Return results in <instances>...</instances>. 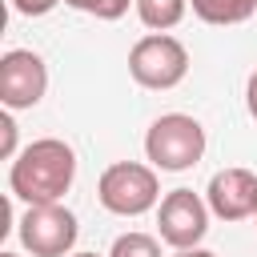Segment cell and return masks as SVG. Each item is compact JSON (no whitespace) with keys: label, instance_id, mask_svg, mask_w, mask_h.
Segmentation results:
<instances>
[{"label":"cell","instance_id":"6da1fadb","mask_svg":"<svg viewBox=\"0 0 257 257\" xmlns=\"http://www.w3.org/2000/svg\"><path fill=\"white\" fill-rule=\"evenodd\" d=\"M72 181H76V153L60 137H40L24 145L8 169V193L24 205L60 201L72 189Z\"/></svg>","mask_w":257,"mask_h":257},{"label":"cell","instance_id":"7a4b0ae2","mask_svg":"<svg viewBox=\"0 0 257 257\" xmlns=\"http://www.w3.org/2000/svg\"><path fill=\"white\" fill-rule=\"evenodd\" d=\"M145 157L161 173H185L205 157V128L189 112H165L145 133Z\"/></svg>","mask_w":257,"mask_h":257},{"label":"cell","instance_id":"3957f363","mask_svg":"<svg viewBox=\"0 0 257 257\" xmlns=\"http://www.w3.org/2000/svg\"><path fill=\"white\" fill-rule=\"evenodd\" d=\"M96 201L116 217H141L161 205V181L153 165L141 161H116L96 181Z\"/></svg>","mask_w":257,"mask_h":257},{"label":"cell","instance_id":"277c9868","mask_svg":"<svg viewBox=\"0 0 257 257\" xmlns=\"http://www.w3.org/2000/svg\"><path fill=\"white\" fill-rule=\"evenodd\" d=\"M128 76L153 92L177 88L189 76V48L169 32H149L128 48Z\"/></svg>","mask_w":257,"mask_h":257},{"label":"cell","instance_id":"5b68a950","mask_svg":"<svg viewBox=\"0 0 257 257\" xmlns=\"http://www.w3.org/2000/svg\"><path fill=\"white\" fill-rule=\"evenodd\" d=\"M16 237L32 257H68L76 237H80V225H76L72 209H64L60 201H48V205H28L24 209V217L16 225Z\"/></svg>","mask_w":257,"mask_h":257},{"label":"cell","instance_id":"8992f818","mask_svg":"<svg viewBox=\"0 0 257 257\" xmlns=\"http://www.w3.org/2000/svg\"><path fill=\"white\" fill-rule=\"evenodd\" d=\"M157 229L161 241L173 249H193L209 233V201H201L193 189H173L157 205Z\"/></svg>","mask_w":257,"mask_h":257},{"label":"cell","instance_id":"52a82bcc","mask_svg":"<svg viewBox=\"0 0 257 257\" xmlns=\"http://www.w3.org/2000/svg\"><path fill=\"white\" fill-rule=\"evenodd\" d=\"M48 92V64L32 48H8L0 56V100L8 112L40 104Z\"/></svg>","mask_w":257,"mask_h":257},{"label":"cell","instance_id":"ba28073f","mask_svg":"<svg viewBox=\"0 0 257 257\" xmlns=\"http://www.w3.org/2000/svg\"><path fill=\"white\" fill-rule=\"evenodd\" d=\"M209 213L221 221H245L257 213V173L249 169H221L209 177L205 189Z\"/></svg>","mask_w":257,"mask_h":257},{"label":"cell","instance_id":"9c48e42d","mask_svg":"<svg viewBox=\"0 0 257 257\" xmlns=\"http://www.w3.org/2000/svg\"><path fill=\"white\" fill-rule=\"evenodd\" d=\"M189 8H193L197 20L229 28V24H245L257 12V0H189Z\"/></svg>","mask_w":257,"mask_h":257},{"label":"cell","instance_id":"30bf717a","mask_svg":"<svg viewBox=\"0 0 257 257\" xmlns=\"http://www.w3.org/2000/svg\"><path fill=\"white\" fill-rule=\"evenodd\" d=\"M185 12H189V0H137V16H141V24L153 28V32L177 28V24L185 20Z\"/></svg>","mask_w":257,"mask_h":257},{"label":"cell","instance_id":"8fae6325","mask_svg":"<svg viewBox=\"0 0 257 257\" xmlns=\"http://www.w3.org/2000/svg\"><path fill=\"white\" fill-rule=\"evenodd\" d=\"M108 257H161V241L153 233H120L108 249Z\"/></svg>","mask_w":257,"mask_h":257},{"label":"cell","instance_id":"7c38bea8","mask_svg":"<svg viewBox=\"0 0 257 257\" xmlns=\"http://www.w3.org/2000/svg\"><path fill=\"white\" fill-rule=\"evenodd\" d=\"M64 4L76 12H88L96 20H120L128 12V4H137V0H64Z\"/></svg>","mask_w":257,"mask_h":257},{"label":"cell","instance_id":"4fadbf2b","mask_svg":"<svg viewBox=\"0 0 257 257\" xmlns=\"http://www.w3.org/2000/svg\"><path fill=\"white\" fill-rule=\"evenodd\" d=\"M12 4V12H20V16H48L56 4H64V0H8Z\"/></svg>","mask_w":257,"mask_h":257},{"label":"cell","instance_id":"5bb4252c","mask_svg":"<svg viewBox=\"0 0 257 257\" xmlns=\"http://www.w3.org/2000/svg\"><path fill=\"white\" fill-rule=\"evenodd\" d=\"M0 128H4V145H0V153L12 161V157H16V124H12V116H8V112L0 116Z\"/></svg>","mask_w":257,"mask_h":257},{"label":"cell","instance_id":"9a60e30c","mask_svg":"<svg viewBox=\"0 0 257 257\" xmlns=\"http://www.w3.org/2000/svg\"><path fill=\"white\" fill-rule=\"evenodd\" d=\"M245 108H249V116L257 120V68H253V76H249V84H245Z\"/></svg>","mask_w":257,"mask_h":257},{"label":"cell","instance_id":"2e32d148","mask_svg":"<svg viewBox=\"0 0 257 257\" xmlns=\"http://www.w3.org/2000/svg\"><path fill=\"white\" fill-rule=\"evenodd\" d=\"M173 257H217L213 249H201V245H193V249H177Z\"/></svg>","mask_w":257,"mask_h":257},{"label":"cell","instance_id":"e0dca14e","mask_svg":"<svg viewBox=\"0 0 257 257\" xmlns=\"http://www.w3.org/2000/svg\"><path fill=\"white\" fill-rule=\"evenodd\" d=\"M68 257H100V253H68Z\"/></svg>","mask_w":257,"mask_h":257},{"label":"cell","instance_id":"ac0fdd59","mask_svg":"<svg viewBox=\"0 0 257 257\" xmlns=\"http://www.w3.org/2000/svg\"><path fill=\"white\" fill-rule=\"evenodd\" d=\"M0 257H16V253H0Z\"/></svg>","mask_w":257,"mask_h":257},{"label":"cell","instance_id":"d6986e66","mask_svg":"<svg viewBox=\"0 0 257 257\" xmlns=\"http://www.w3.org/2000/svg\"><path fill=\"white\" fill-rule=\"evenodd\" d=\"M253 221H257V213H253Z\"/></svg>","mask_w":257,"mask_h":257}]
</instances>
